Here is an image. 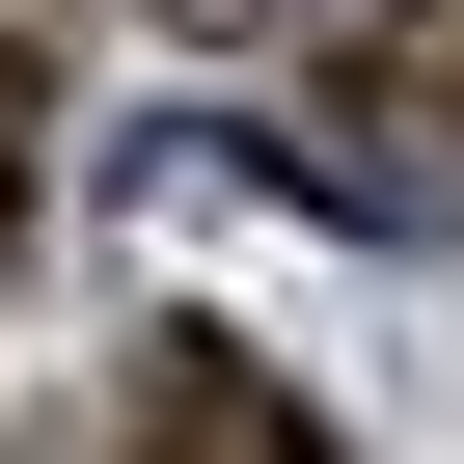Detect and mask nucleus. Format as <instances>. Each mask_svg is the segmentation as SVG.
<instances>
[{
    "instance_id": "20e7f679",
    "label": "nucleus",
    "mask_w": 464,
    "mask_h": 464,
    "mask_svg": "<svg viewBox=\"0 0 464 464\" xmlns=\"http://www.w3.org/2000/svg\"><path fill=\"white\" fill-rule=\"evenodd\" d=\"M191 28H328V0H191Z\"/></svg>"
},
{
    "instance_id": "7ed1b4c3",
    "label": "nucleus",
    "mask_w": 464,
    "mask_h": 464,
    "mask_svg": "<svg viewBox=\"0 0 464 464\" xmlns=\"http://www.w3.org/2000/svg\"><path fill=\"white\" fill-rule=\"evenodd\" d=\"M28 164H55V110H28V55H0V274H28V218H55Z\"/></svg>"
},
{
    "instance_id": "f03ea898",
    "label": "nucleus",
    "mask_w": 464,
    "mask_h": 464,
    "mask_svg": "<svg viewBox=\"0 0 464 464\" xmlns=\"http://www.w3.org/2000/svg\"><path fill=\"white\" fill-rule=\"evenodd\" d=\"M382 164L464 191V0H410V55H382ZM410 191H382V218H410Z\"/></svg>"
},
{
    "instance_id": "f257e3e1",
    "label": "nucleus",
    "mask_w": 464,
    "mask_h": 464,
    "mask_svg": "<svg viewBox=\"0 0 464 464\" xmlns=\"http://www.w3.org/2000/svg\"><path fill=\"white\" fill-rule=\"evenodd\" d=\"M110 464H355V437H328V410H301L274 355H218V328H164V355H137V437H110Z\"/></svg>"
}]
</instances>
